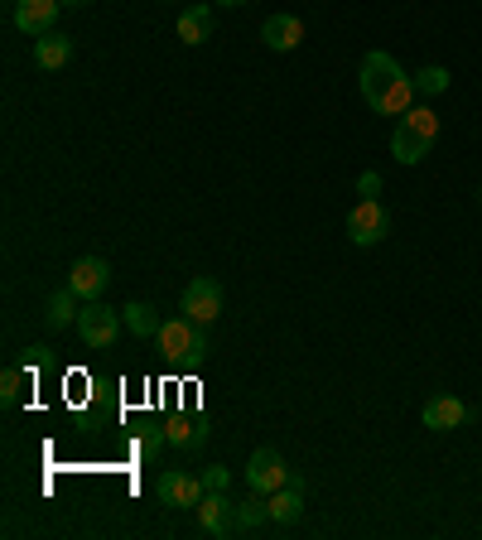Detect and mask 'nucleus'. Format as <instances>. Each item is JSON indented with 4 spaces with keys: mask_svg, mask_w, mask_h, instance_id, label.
Here are the masks:
<instances>
[{
    "mask_svg": "<svg viewBox=\"0 0 482 540\" xmlns=\"http://www.w3.org/2000/svg\"><path fill=\"white\" fill-rule=\"evenodd\" d=\"M160 352H164V362H174V367H198L203 357H208V324H193L188 314H179V319H164L160 328Z\"/></svg>",
    "mask_w": 482,
    "mask_h": 540,
    "instance_id": "f257e3e1",
    "label": "nucleus"
},
{
    "mask_svg": "<svg viewBox=\"0 0 482 540\" xmlns=\"http://www.w3.org/2000/svg\"><path fill=\"white\" fill-rule=\"evenodd\" d=\"M203 478H193V473H179V468H169L155 478V502L169 507V512H193L198 502H203Z\"/></svg>",
    "mask_w": 482,
    "mask_h": 540,
    "instance_id": "f03ea898",
    "label": "nucleus"
},
{
    "mask_svg": "<svg viewBox=\"0 0 482 540\" xmlns=\"http://www.w3.org/2000/svg\"><path fill=\"white\" fill-rule=\"evenodd\" d=\"M396 78H405V73H401V63H396V58L386 54V49H372V54L362 58V73H357V87H362V102H367V107H376V102L386 97V87H391Z\"/></svg>",
    "mask_w": 482,
    "mask_h": 540,
    "instance_id": "7ed1b4c3",
    "label": "nucleus"
},
{
    "mask_svg": "<svg viewBox=\"0 0 482 540\" xmlns=\"http://www.w3.org/2000/svg\"><path fill=\"white\" fill-rule=\"evenodd\" d=\"M179 309H184L193 324H213L217 314H222V285H217L213 275H193V280L184 285Z\"/></svg>",
    "mask_w": 482,
    "mask_h": 540,
    "instance_id": "20e7f679",
    "label": "nucleus"
},
{
    "mask_svg": "<svg viewBox=\"0 0 482 540\" xmlns=\"http://www.w3.org/2000/svg\"><path fill=\"white\" fill-rule=\"evenodd\" d=\"M386 232H391V217L381 208V198H362L357 208L348 213V237L352 246H376L386 242Z\"/></svg>",
    "mask_w": 482,
    "mask_h": 540,
    "instance_id": "39448f33",
    "label": "nucleus"
},
{
    "mask_svg": "<svg viewBox=\"0 0 482 540\" xmlns=\"http://www.w3.org/2000/svg\"><path fill=\"white\" fill-rule=\"evenodd\" d=\"M285 483H290V463L280 459V449H256L251 463H246V487L270 497V492H280Z\"/></svg>",
    "mask_w": 482,
    "mask_h": 540,
    "instance_id": "423d86ee",
    "label": "nucleus"
},
{
    "mask_svg": "<svg viewBox=\"0 0 482 540\" xmlns=\"http://www.w3.org/2000/svg\"><path fill=\"white\" fill-rule=\"evenodd\" d=\"M121 324H126V319H121L116 309H107V304L92 299V304L78 314V338L87 343V348H111L116 333H121Z\"/></svg>",
    "mask_w": 482,
    "mask_h": 540,
    "instance_id": "0eeeda50",
    "label": "nucleus"
},
{
    "mask_svg": "<svg viewBox=\"0 0 482 540\" xmlns=\"http://www.w3.org/2000/svg\"><path fill=\"white\" fill-rule=\"evenodd\" d=\"M111 285V266L102 261V256H82V261H73L68 266V290L82 299V304H92V299H102Z\"/></svg>",
    "mask_w": 482,
    "mask_h": 540,
    "instance_id": "6e6552de",
    "label": "nucleus"
},
{
    "mask_svg": "<svg viewBox=\"0 0 482 540\" xmlns=\"http://www.w3.org/2000/svg\"><path fill=\"white\" fill-rule=\"evenodd\" d=\"M193 516H198V531L208 536H237V502H227V492H203Z\"/></svg>",
    "mask_w": 482,
    "mask_h": 540,
    "instance_id": "1a4fd4ad",
    "label": "nucleus"
},
{
    "mask_svg": "<svg viewBox=\"0 0 482 540\" xmlns=\"http://www.w3.org/2000/svg\"><path fill=\"white\" fill-rule=\"evenodd\" d=\"M58 0H15V29L29 34V39H44V34H54V20H58Z\"/></svg>",
    "mask_w": 482,
    "mask_h": 540,
    "instance_id": "9d476101",
    "label": "nucleus"
},
{
    "mask_svg": "<svg viewBox=\"0 0 482 540\" xmlns=\"http://www.w3.org/2000/svg\"><path fill=\"white\" fill-rule=\"evenodd\" d=\"M261 39H266L270 54H290L304 44V25H299V15H270L261 25Z\"/></svg>",
    "mask_w": 482,
    "mask_h": 540,
    "instance_id": "9b49d317",
    "label": "nucleus"
},
{
    "mask_svg": "<svg viewBox=\"0 0 482 540\" xmlns=\"http://www.w3.org/2000/svg\"><path fill=\"white\" fill-rule=\"evenodd\" d=\"M425 430H434V434H444V430H458L463 420H468V405L458 401V396H429L425 401Z\"/></svg>",
    "mask_w": 482,
    "mask_h": 540,
    "instance_id": "f8f14e48",
    "label": "nucleus"
},
{
    "mask_svg": "<svg viewBox=\"0 0 482 540\" xmlns=\"http://www.w3.org/2000/svg\"><path fill=\"white\" fill-rule=\"evenodd\" d=\"M266 512L275 526H295L299 516H304V487L299 483H285L280 492H270L266 497Z\"/></svg>",
    "mask_w": 482,
    "mask_h": 540,
    "instance_id": "ddd939ff",
    "label": "nucleus"
},
{
    "mask_svg": "<svg viewBox=\"0 0 482 540\" xmlns=\"http://www.w3.org/2000/svg\"><path fill=\"white\" fill-rule=\"evenodd\" d=\"M34 63L44 68V73H58V68H68L73 63V39L68 34H44V39H34Z\"/></svg>",
    "mask_w": 482,
    "mask_h": 540,
    "instance_id": "4468645a",
    "label": "nucleus"
},
{
    "mask_svg": "<svg viewBox=\"0 0 482 540\" xmlns=\"http://www.w3.org/2000/svg\"><path fill=\"white\" fill-rule=\"evenodd\" d=\"M179 39H184L188 49L208 44V39H213V5H184V15H179Z\"/></svg>",
    "mask_w": 482,
    "mask_h": 540,
    "instance_id": "2eb2a0df",
    "label": "nucleus"
},
{
    "mask_svg": "<svg viewBox=\"0 0 482 540\" xmlns=\"http://www.w3.org/2000/svg\"><path fill=\"white\" fill-rule=\"evenodd\" d=\"M164 434H169L174 449H198V444H208V420H198V415H174V420H164Z\"/></svg>",
    "mask_w": 482,
    "mask_h": 540,
    "instance_id": "dca6fc26",
    "label": "nucleus"
},
{
    "mask_svg": "<svg viewBox=\"0 0 482 540\" xmlns=\"http://www.w3.org/2000/svg\"><path fill=\"white\" fill-rule=\"evenodd\" d=\"M121 319H126V328H131L135 338H160V328H164L160 309H155L150 299H131V304L121 309Z\"/></svg>",
    "mask_w": 482,
    "mask_h": 540,
    "instance_id": "f3484780",
    "label": "nucleus"
},
{
    "mask_svg": "<svg viewBox=\"0 0 482 540\" xmlns=\"http://www.w3.org/2000/svg\"><path fill=\"white\" fill-rule=\"evenodd\" d=\"M415 107V78H396L386 87V97L376 102V116H405V111Z\"/></svg>",
    "mask_w": 482,
    "mask_h": 540,
    "instance_id": "a211bd4d",
    "label": "nucleus"
},
{
    "mask_svg": "<svg viewBox=\"0 0 482 540\" xmlns=\"http://www.w3.org/2000/svg\"><path fill=\"white\" fill-rule=\"evenodd\" d=\"M391 155L401 164H420L429 155V140H420L410 126H396V131H391Z\"/></svg>",
    "mask_w": 482,
    "mask_h": 540,
    "instance_id": "6ab92c4d",
    "label": "nucleus"
},
{
    "mask_svg": "<svg viewBox=\"0 0 482 540\" xmlns=\"http://www.w3.org/2000/svg\"><path fill=\"white\" fill-rule=\"evenodd\" d=\"M78 295H73V290H58V295H49V314H44V324L54 328H68V324H78Z\"/></svg>",
    "mask_w": 482,
    "mask_h": 540,
    "instance_id": "aec40b11",
    "label": "nucleus"
},
{
    "mask_svg": "<svg viewBox=\"0 0 482 540\" xmlns=\"http://www.w3.org/2000/svg\"><path fill=\"white\" fill-rule=\"evenodd\" d=\"M401 126H410V131L420 135V140H429V145H434V135H439V111H434V107H410L401 116Z\"/></svg>",
    "mask_w": 482,
    "mask_h": 540,
    "instance_id": "412c9836",
    "label": "nucleus"
},
{
    "mask_svg": "<svg viewBox=\"0 0 482 540\" xmlns=\"http://www.w3.org/2000/svg\"><path fill=\"white\" fill-rule=\"evenodd\" d=\"M261 521H270L266 502H261V492H256V497H246V502H237V536H246V531H256Z\"/></svg>",
    "mask_w": 482,
    "mask_h": 540,
    "instance_id": "4be33fe9",
    "label": "nucleus"
},
{
    "mask_svg": "<svg viewBox=\"0 0 482 540\" xmlns=\"http://www.w3.org/2000/svg\"><path fill=\"white\" fill-rule=\"evenodd\" d=\"M415 92H425V97H439V92H449V68H439V63H429L415 73Z\"/></svg>",
    "mask_w": 482,
    "mask_h": 540,
    "instance_id": "5701e85b",
    "label": "nucleus"
},
{
    "mask_svg": "<svg viewBox=\"0 0 482 540\" xmlns=\"http://www.w3.org/2000/svg\"><path fill=\"white\" fill-rule=\"evenodd\" d=\"M20 386H25V372H20V367H5V372H0V405L20 401Z\"/></svg>",
    "mask_w": 482,
    "mask_h": 540,
    "instance_id": "b1692460",
    "label": "nucleus"
},
{
    "mask_svg": "<svg viewBox=\"0 0 482 540\" xmlns=\"http://www.w3.org/2000/svg\"><path fill=\"white\" fill-rule=\"evenodd\" d=\"M160 444H169V434H164L160 420H150V425L140 430V454H145V459H155V454H160Z\"/></svg>",
    "mask_w": 482,
    "mask_h": 540,
    "instance_id": "393cba45",
    "label": "nucleus"
},
{
    "mask_svg": "<svg viewBox=\"0 0 482 540\" xmlns=\"http://www.w3.org/2000/svg\"><path fill=\"white\" fill-rule=\"evenodd\" d=\"M203 487H208V492H227V487H232V473H227L222 463H208V468H203Z\"/></svg>",
    "mask_w": 482,
    "mask_h": 540,
    "instance_id": "a878e982",
    "label": "nucleus"
},
{
    "mask_svg": "<svg viewBox=\"0 0 482 540\" xmlns=\"http://www.w3.org/2000/svg\"><path fill=\"white\" fill-rule=\"evenodd\" d=\"M357 193H362V198H376V193H381V174H376V169H367V174L357 179Z\"/></svg>",
    "mask_w": 482,
    "mask_h": 540,
    "instance_id": "bb28decb",
    "label": "nucleus"
},
{
    "mask_svg": "<svg viewBox=\"0 0 482 540\" xmlns=\"http://www.w3.org/2000/svg\"><path fill=\"white\" fill-rule=\"evenodd\" d=\"M217 5H232V10H237V5H246V0H217Z\"/></svg>",
    "mask_w": 482,
    "mask_h": 540,
    "instance_id": "cd10ccee",
    "label": "nucleus"
},
{
    "mask_svg": "<svg viewBox=\"0 0 482 540\" xmlns=\"http://www.w3.org/2000/svg\"><path fill=\"white\" fill-rule=\"evenodd\" d=\"M58 5H87V0H58Z\"/></svg>",
    "mask_w": 482,
    "mask_h": 540,
    "instance_id": "c85d7f7f",
    "label": "nucleus"
},
{
    "mask_svg": "<svg viewBox=\"0 0 482 540\" xmlns=\"http://www.w3.org/2000/svg\"><path fill=\"white\" fill-rule=\"evenodd\" d=\"M478 203H482V193H478Z\"/></svg>",
    "mask_w": 482,
    "mask_h": 540,
    "instance_id": "c756f323",
    "label": "nucleus"
}]
</instances>
